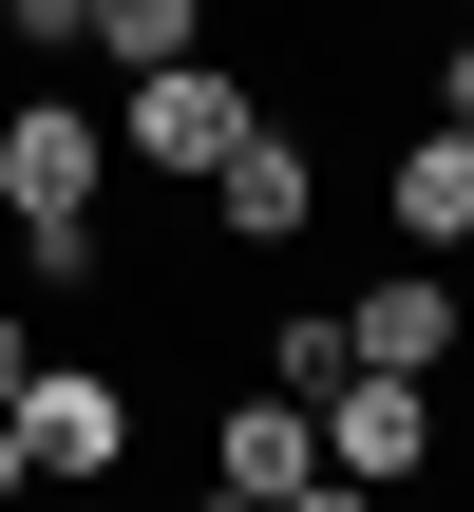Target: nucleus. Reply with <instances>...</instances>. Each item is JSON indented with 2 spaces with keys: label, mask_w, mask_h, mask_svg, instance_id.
Here are the masks:
<instances>
[{
  "label": "nucleus",
  "mask_w": 474,
  "mask_h": 512,
  "mask_svg": "<svg viewBox=\"0 0 474 512\" xmlns=\"http://www.w3.org/2000/svg\"><path fill=\"white\" fill-rule=\"evenodd\" d=\"M247 114H266V95H247L228 57H152V76L114 95V152H133V171H190V190H209V171L247 152Z\"/></svg>",
  "instance_id": "1"
},
{
  "label": "nucleus",
  "mask_w": 474,
  "mask_h": 512,
  "mask_svg": "<svg viewBox=\"0 0 474 512\" xmlns=\"http://www.w3.org/2000/svg\"><path fill=\"white\" fill-rule=\"evenodd\" d=\"M76 512H114V475H95V494H76Z\"/></svg>",
  "instance_id": "17"
},
{
  "label": "nucleus",
  "mask_w": 474,
  "mask_h": 512,
  "mask_svg": "<svg viewBox=\"0 0 474 512\" xmlns=\"http://www.w3.org/2000/svg\"><path fill=\"white\" fill-rule=\"evenodd\" d=\"M266 512H380V494H361V475H304V494H266Z\"/></svg>",
  "instance_id": "13"
},
{
  "label": "nucleus",
  "mask_w": 474,
  "mask_h": 512,
  "mask_svg": "<svg viewBox=\"0 0 474 512\" xmlns=\"http://www.w3.org/2000/svg\"><path fill=\"white\" fill-rule=\"evenodd\" d=\"M342 361H380V380H437V361H456V266H380V285L342 304Z\"/></svg>",
  "instance_id": "7"
},
{
  "label": "nucleus",
  "mask_w": 474,
  "mask_h": 512,
  "mask_svg": "<svg viewBox=\"0 0 474 512\" xmlns=\"http://www.w3.org/2000/svg\"><path fill=\"white\" fill-rule=\"evenodd\" d=\"M304 209H323L304 133H285V114H247V152L209 171V228H228V247H304Z\"/></svg>",
  "instance_id": "6"
},
{
  "label": "nucleus",
  "mask_w": 474,
  "mask_h": 512,
  "mask_svg": "<svg viewBox=\"0 0 474 512\" xmlns=\"http://www.w3.org/2000/svg\"><path fill=\"white\" fill-rule=\"evenodd\" d=\"M95 171H114V114L19 76V114H0V209H19V228H95Z\"/></svg>",
  "instance_id": "2"
},
{
  "label": "nucleus",
  "mask_w": 474,
  "mask_h": 512,
  "mask_svg": "<svg viewBox=\"0 0 474 512\" xmlns=\"http://www.w3.org/2000/svg\"><path fill=\"white\" fill-rule=\"evenodd\" d=\"M0 418H19V475H38V494H95V475L133 456V399H114L95 361H38V380H19Z\"/></svg>",
  "instance_id": "3"
},
{
  "label": "nucleus",
  "mask_w": 474,
  "mask_h": 512,
  "mask_svg": "<svg viewBox=\"0 0 474 512\" xmlns=\"http://www.w3.org/2000/svg\"><path fill=\"white\" fill-rule=\"evenodd\" d=\"M266 380H285V399H323V380H342V304H304V323L266 342Z\"/></svg>",
  "instance_id": "10"
},
{
  "label": "nucleus",
  "mask_w": 474,
  "mask_h": 512,
  "mask_svg": "<svg viewBox=\"0 0 474 512\" xmlns=\"http://www.w3.org/2000/svg\"><path fill=\"white\" fill-rule=\"evenodd\" d=\"M0 38L19 57H76V0H0Z\"/></svg>",
  "instance_id": "11"
},
{
  "label": "nucleus",
  "mask_w": 474,
  "mask_h": 512,
  "mask_svg": "<svg viewBox=\"0 0 474 512\" xmlns=\"http://www.w3.org/2000/svg\"><path fill=\"white\" fill-rule=\"evenodd\" d=\"M380 228H399V266H456L474 247V133H399V171H380Z\"/></svg>",
  "instance_id": "5"
},
{
  "label": "nucleus",
  "mask_w": 474,
  "mask_h": 512,
  "mask_svg": "<svg viewBox=\"0 0 474 512\" xmlns=\"http://www.w3.org/2000/svg\"><path fill=\"white\" fill-rule=\"evenodd\" d=\"M418 76H437V133H474V38H437Z\"/></svg>",
  "instance_id": "12"
},
{
  "label": "nucleus",
  "mask_w": 474,
  "mask_h": 512,
  "mask_svg": "<svg viewBox=\"0 0 474 512\" xmlns=\"http://www.w3.org/2000/svg\"><path fill=\"white\" fill-rule=\"evenodd\" d=\"M19 380H38V342H19V323H0V399H19Z\"/></svg>",
  "instance_id": "14"
},
{
  "label": "nucleus",
  "mask_w": 474,
  "mask_h": 512,
  "mask_svg": "<svg viewBox=\"0 0 474 512\" xmlns=\"http://www.w3.org/2000/svg\"><path fill=\"white\" fill-rule=\"evenodd\" d=\"M76 57L152 76V57H209V0H76Z\"/></svg>",
  "instance_id": "9"
},
{
  "label": "nucleus",
  "mask_w": 474,
  "mask_h": 512,
  "mask_svg": "<svg viewBox=\"0 0 474 512\" xmlns=\"http://www.w3.org/2000/svg\"><path fill=\"white\" fill-rule=\"evenodd\" d=\"M209 475H228V494H304V475H323V399L247 380V399H228V437H209Z\"/></svg>",
  "instance_id": "8"
},
{
  "label": "nucleus",
  "mask_w": 474,
  "mask_h": 512,
  "mask_svg": "<svg viewBox=\"0 0 474 512\" xmlns=\"http://www.w3.org/2000/svg\"><path fill=\"white\" fill-rule=\"evenodd\" d=\"M418 456H437V380H380V361H342V380H323V475L399 494Z\"/></svg>",
  "instance_id": "4"
},
{
  "label": "nucleus",
  "mask_w": 474,
  "mask_h": 512,
  "mask_svg": "<svg viewBox=\"0 0 474 512\" xmlns=\"http://www.w3.org/2000/svg\"><path fill=\"white\" fill-rule=\"evenodd\" d=\"M0 494H38V475H19V418H0Z\"/></svg>",
  "instance_id": "15"
},
{
  "label": "nucleus",
  "mask_w": 474,
  "mask_h": 512,
  "mask_svg": "<svg viewBox=\"0 0 474 512\" xmlns=\"http://www.w3.org/2000/svg\"><path fill=\"white\" fill-rule=\"evenodd\" d=\"M209 512H266V494H228V475H209Z\"/></svg>",
  "instance_id": "16"
}]
</instances>
